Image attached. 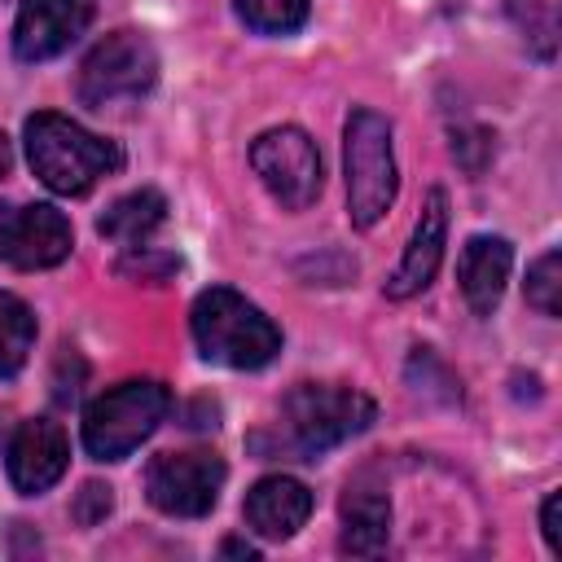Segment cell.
I'll list each match as a JSON object with an SVG mask.
<instances>
[{"label":"cell","mask_w":562,"mask_h":562,"mask_svg":"<svg viewBox=\"0 0 562 562\" xmlns=\"http://www.w3.org/2000/svg\"><path fill=\"white\" fill-rule=\"evenodd\" d=\"M342 171H347V215L356 228H373L395 193H400V171H395V149H391V123L378 110H351L347 132H342Z\"/></svg>","instance_id":"277c9868"},{"label":"cell","mask_w":562,"mask_h":562,"mask_svg":"<svg viewBox=\"0 0 562 562\" xmlns=\"http://www.w3.org/2000/svg\"><path fill=\"white\" fill-rule=\"evenodd\" d=\"M110 509H114V492H110L105 483H83V492H79V501H75V518H79L83 527H97Z\"/></svg>","instance_id":"7402d4cb"},{"label":"cell","mask_w":562,"mask_h":562,"mask_svg":"<svg viewBox=\"0 0 562 562\" xmlns=\"http://www.w3.org/2000/svg\"><path fill=\"white\" fill-rule=\"evenodd\" d=\"M9 162H13V154H9V140H4V132H0V176L9 171Z\"/></svg>","instance_id":"d4e9b609"},{"label":"cell","mask_w":562,"mask_h":562,"mask_svg":"<svg viewBox=\"0 0 562 562\" xmlns=\"http://www.w3.org/2000/svg\"><path fill=\"white\" fill-rule=\"evenodd\" d=\"M250 167L285 211H307L321 198L325 171L316 140L303 127H268L250 145Z\"/></svg>","instance_id":"52a82bcc"},{"label":"cell","mask_w":562,"mask_h":562,"mask_svg":"<svg viewBox=\"0 0 562 562\" xmlns=\"http://www.w3.org/2000/svg\"><path fill=\"white\" fill-rule=\"evenodd\" d=\"M31 342H35L31 307L18 294L0 290V378H18V369L31 356Z\"/></svg>","instance_id":"e0dca14e"},{"label":"cell","mask_w":562,"mask_h":562,"mask_svg":"<svg viewBox=\"0 0 562 562\" xmlns=\"http://www.w3.org/2000/svg\"><path fill=\"white\" fill-rule=\"evenodd\" d=\"M233 9L259 35H290L307 22L312 0H233Z\"/></svg>","instance_id":"ac0fdd59"},{"label":"cell","mask_w":562,"mask_h":562,"mask_svg":"<svg viewBox=\"0 0 562 562\" xmlns=\"http://www.w3.org/2000/svg\"><path fill=\"white\" fill-rule=\"evenodd\" d=\"M558 514H562V492H549L540 505V527H544V540L553 553H562V518Z\"/></svg>","instance_id":"603a6c76"},{"label":"cell","mask_w":562,"mask_h":562,"mask_svg":"<svg viewBox=\"0 0 562 562\" xmlns=\"http://www.w3.org/2000/svg\"><path fill=\"white\" fill-rule=\"evenodd\" d=\"M158 83V53L140 31H114L105 35L79 66V101L83 105H114L136 101Z\"/></svg>","instance_id":"8992f818"},{"label":"cell","mask_w":562,"mask_h":562,"mask_svg":"<svg viewBox=\"0 0 562 562\" xmlns=\"http://www.w3.org/2000/svg\"><path fill=\"white\" fill-rule=\"evenodd\" d=\"M0 439H4V422H0Z\"/></svg>","instance_id":"484cf974"},{"label":"cell","mask_w":562,"mask_h":562,"mask_svg":"<svg viewBox=\"0 0 562 562\" xmlns=\"http://www.w3.org/2000/svg\"><path fill=\"white\" fill-rule=\"evenodd\" d=\"M378 417V404L338 382H303L281 400V448L299 461H316L321 452L364 435Z\"/></svg>","instance_id":"3957f363"},{"label":"cell","mask_w":562,"mask_h":562,"mask_svg":"<svg viewBox=\"0 0 562 562\" xmlns=\"http://www.w3.org/2000/svg\"><path fill=\"white\" fill-rule=\"evenodd\" d=\"M509 263H514V250L505 237H470L461 246V259H457V281H461V294L470 303L474 316H492V307L501 303L505 294V281H509Z\"/></svg>","instance_id":"5bb4252c"},{"label":"cell","mask_w":562,"mask_h":562,"mask_svg":"<svg viewBox=\"0 0 562 562\" xmlns=\"http://www.w3.org/2000/svg\"><path fill=\"white\" fill-rule=\"evenodd\" d=\"M92 22V0H22L13 22L18 61H53L61 57Z\"/></svg>","instance_id":"8fae6325"},{"label":"cell","mask_w":562,"mask_h":562,"mask_svg":"<svg viewBox=\"0 0 562 562\" xmlns=\"http://www.w3.org/2000/svg\"><path fill=\"white\" fill-rule=\"evenodd\" d=\"M443 246H448V193L443 189H430L426 202H422V215L413 224V237L395 263V272L386 277V299H413L422 294L435 272H439V259H443Z\"/></svg>","instance_id":"7c38bea8"},{"label":"cell","mask_w":562,"mask_h":562,"mask_svg":"<svg viewBox=\"0 0 562 562\" xmlns=\"http://www.w3.org/2000/svg\"><path fill=\"white\" fill-rule=\"evenodd\" d=\"M70 465V439L61 430V422L53 417H31L13 430L9 448H4V470H9V483L22 492V496H40L48 492Z\"/></svg>","instance_id":"30bf717a"},{"label":"cell","mask_w":562,"mask_h":562,"mask_svg":"<svg viewBox=\"0 0 562 562\" xmlns=\"http://www.w3.org/2000/svg\"><path fill=\"white\" fill-rule=\"evenodd\" d=\"M220 553H237V558H259V549H255V544H246V540H224V544H220Z\"/></svg>","instance_id":"cb8c5ba5"},{"label":"cell","mask_w":562,"mask_h":562,"mask_svg":"<svg viewBox=\"0 0 562 562\" xmlns=\"http://www.w3.org/2000/svg\"><path fill=\"white\" fill-rule=\"evenodd\" d=\"M228 470L215 452H158L145 470V496L158 514L202 518L215 509Z\"/></svg>","instance_id":"ba28073f"},{"label":"cell","mask_w":562,"mask_h":562,"mask_svg":"<svg viewBox=\"0 0 562 562\" xmlns=\"http://www.w3.org/2000/svg\"><path fill=\"white\" fill-rule=\"evenodd\" d=\"M22 140H26L31 171L61 198H79L97 180H105L123 167V149L114 140L79 127L66 114H53V110L31 114L22 127Z\"/></svg>","instance_id":"6da1fadb"},{"label":"cell","mask_w":562,"mask_h":562,"mask_svg":"<svg viewBox=\"0 0 562 562\" xmlns=\"http://www.w3.org/2000/svg\"><path fill=\"white\" fill-rule=\"evenodd\" d=\"M162 220H167V198L158 189H136L105 206V215L97 220V233L119 246H140Z\"/></svg>","instance_id":"2e32d148"},{"label":"cell","mask_w":562,"mask_h":562,"mask_svg":"<svg viewBox=\"0 0 562 562\" xmlns=\"http://www.w3.org/2000/svg\"><path fill=\"white\" fill-rule=\"evenodd\" d=\"M527 303L544 316H558L562 312V255L558 250H544L531 268H527Z\"/></svg>","instance_id":"d6986e66"},{"label":"cell","mask_w":562,"mask_h":562,"mask_svg":"<svg viewBox=\"0 0 562 562\" xmlns=\"http://www.w3.org/2000/svg\"><path fill=\"white\" fill-rule=\"evenodd\" d=\"M132 255L119 259V277H136V281H167L176 272V255H158L154 246H127Z\"/></svg>","instance_id":"ffe728a7"},{"label":"cell","mask_w":562,"mask_h":562,"mask_svg":"<svg viewBox=\"0 0 562 562\" xmlns=\"http://www.w3.org/2000/svg\"><path fill=\"white\" fill-rule=\"evenodd\" d=\"M241 514H246V527L255 536H263V540H290L307 522V514H312V492L299 479H290V474H268V479H259L246 492Z\"/></svg>","instance_id":"4fadbf2b"},{"label":"cell","mask_w":562,"mask_h":562,"mask_svg":"<svg viewBox=\"0 0 562 562\" xmlns=\"http://www.w3.org/2000/svg\"><path fill=\"white\" fill-rule=\"evenodd\" d=\"M171 413V391L154 378L119 382L114 391L97 395L83 408V448L97 461H123L132 457Z\"/></svg>","instance_id":"5b68a950"},{"label":"cell","mask_w":562,"mask_h":562,"mask_svg":"<svg viewBox=\"0 0 562 562\" xmlns=\"http://www.w3.org/2000/svg\"><path fill=\"white\" fill-rule=\"evenodd\" d=\"M75 246L70 220L48 206V202H31V206H9L0 202V259L35 272V268H57Z\"/></svg>","instance_id":"9c48e42d"},{"label":"cell","mask_w":562,"mask_h":562,"mask_svg":"<svg viewBox=\"0 0 562 562\" xmlns=\"http://www.w3.org/2000/svg\"><path fill=\"white\" fill-rule=\"evenodd\" d=\"M189 329L202 360L224 369H263L281 351V329L228 285H211L193 299Z\"/></svg>","instance_id":"7a4b0ae2"},{"label":"cell","mask_w":562,"mask_h":562,"mask_svg":"<svg viewBox=\"0 0 562 562\" xmlns=\"http://www.w3.org/2000/svg\"><path fill=\"white\" fill-rule=\"evenodd\" d=\"M509 9H514V18L522 22L527 40H540L536 53L549 57V53H553V13H549V4L540 9V18H531V0H509Z\"/></svg>","instance_id":"44dd1931"},{"label":"cell","mask_w":562,"mask_h":562,"mask_svg":"<svg viewBox=\"0 0 562 562\" xmlns=\"http://www.w3.org/2000/svg\"><path fill=\"white\" fill-rule=\"evenodd\" d=\"M386 536H391V501L373 487H347L338 549L351 558H373L386 549Z\"/></svg>","instance_id":"9a60e30c"}]
</instances>
